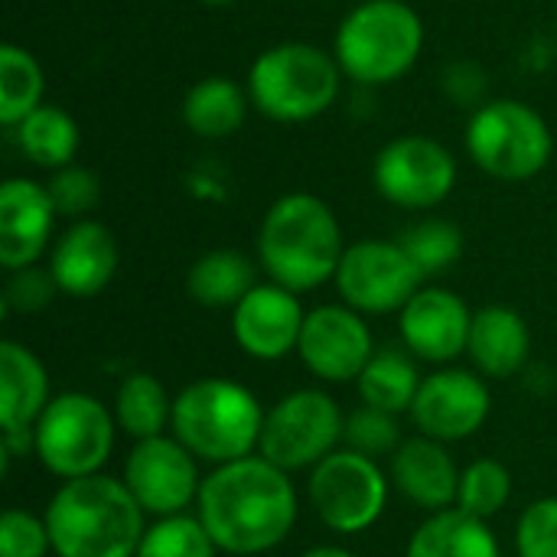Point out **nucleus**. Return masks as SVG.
Wrapping results in <instances>:
<instances>
[{
  "label": "nucleus",
  "instance_id": "obj_27",
  "mask_svg": "<svg viewBox=\"0 0 557 557\" xmlns=\"http://www.w3.org/2000/svg\"><path fill=\"white\" fill-rule=\"evenodd\" d=\"M16 144L20 150L46 170H62L72 166L82 134L78 124L69 111L55 108V104H39L29 117H23L16 127Z\"/></svg>",
  "mask_w": 557,
  "mask_h": 557
},
{
  "label": "nucleus",
  "instance_id": "obj_20",
  "mask_svg": "<svg viewBox=\"0 0 557 557\" xmlns=\"http://www.w3.org/2000/svg\"><path fill=\"white\" fill-rule=\"evenodd\" d=\"M392 483L408 503L428 509L431 516L444 509H457L460 470L454 467L441 441H431L424 434L405 441L392 454Z\"/></svg>",
  "mask_w": 557,
  "mask_h": 557
},
{
  "label": "nucleus",
  "instance_id": "obj_7",
  "mask_svg": "<svg viewBox=\"0 0 557 557\" xmlns=\"http://www.w3.org/2000/svg\"><path fill=\"white\" fill-rule=\"evenodd\" d=\"M114 428L117 421L98 398L65 392L55 395L33 424V454L62 480L95 476L111 457Z\"/></svg>",
  "mask_w": 557,
  "mask_h": 557
},
{
  "label": "nucleus",
  "instance_id": "obj_25",
  "mask_svg": "<svg viewBox=\"0 0 557 557\" xmlns=\"http://www.w3.org/2000/svg\"><path fill=\"white\" fill-rule=\"evenodd\" d=\"M255 287H258L255 264L242 251H232V248L202 255L186 274L189 297L199 307H212V310H222V307L235 310Z\"/></svg>",
  "mask_w": 557,
  "mask_h": 557
},
{
  "label": "nucleus",
  "instance_id": "obj_18",
  "mask_svg": "<svg viewBox=\"0 0 557 557\" xmlns=\"http://www.w3.org/2000/svg\"><path fill=\"white\" fill-rule=\"evenodd\" d=\"M55 206L49 189L33 180H7L0 186V264L7 271L33 268L52 238Z\"/></svg>",
  "mask_w": 557,
  "mask_h": 557
},
{
  "label": "nucleus",
  "instance_id": "obj_39",
  "mask_svg": "<svg viewBox=\"0 0 557 557\" xmlns=\"http://www.w3.org/2000/svg\"><path fill=\"white\" fill-rule=\"evenodd\" d=\"M206 7H232V3H242V0H199Z\"/></svg>",
  "mask_w": 557,
  "mask_h": 557
},
{
  "label": "nucleus",
  "instance_id": "obj_21",
  "mask_svg": "<svg viewBox=\"0 0 557 557\" xmlns=\"http://www.w3.org/2000/svg\"><path fill=\"white\" fill-rule=\"evenodd\" d=\"M532 336L525 320L509 307H483L470 326V359L490 379H512L525 369Z\"/></svg>",
  "mask_w": 557,
  "mask_h": 557
},
{
  "label": "nucleus",
  "instance_id": "obj_9",
  "mask_svg": "<svg viewBox=\"0 0 557 557\" xmlns=\"http://www.w3.org/2000/svg\"><path fill=\"white\" fill-rule=\"evenodd\" d=\"M346 434V418L339 405L317 388H300L284 395L268 414L261 431V457L290 470H307L336 454L339 437Z\"/></svg>",
  "mask_w": 557,
  "mask_h": 557
},
{
  "label": "nucleus",
  "instance_id": "obj_3",
  "mask_svg": "<svg viewBox=\"0 0 557 557\" xmlns=\"http://www.w3.org/2000/svg\"><path fill=\"white\" fill-rule=\"evenodd\" d=\"M258 255L274 284L304 294L336 277L346 255L343 228L320 196L287 193L261 222Z\"/></svg>",
  "mask_w": 557,
  "mask_h": 557
},
{
  "label": "nucleus",
  "instance_id": "obj_29",
  "mask_svg": "<svg viewBox=\"0 0 557 557\" xmlns=\"http://www.w3.org/2000/svg\"><path fill=\"white\" fill-rule=\"evenodd\" d=\"M42 69L16 42L0 46V124L16 127L23 117H29L42 104Z\"/></svg>",
  "mask_w": 557,
  "mask_h": 557
},
{
  "label": "nucleus",
  "instance_id": "obj_35",
  "mask_svg": "<svg viewBox=\"0 0 557 557\" xmlns=\"http://www.w3.org/2000/svg\"><path fill=\"white\" fill-rule=\"evenodd\" d=\"M52 552L46 519L33 512L10 509L0 519V557H46Z\"/></svg>",
  "mask_w": 557,
  "mask_h": 557
},
{
  "label": "nucleus",
  "instance_id": "obj_36",
  "mask_svg": "<svg viewBox=\"0 0 557 557\" xmlns=\"http://www.w3.org/2000/svg\"><path fill=\"white\" fill-rule=\"evenodd\" d=\"M519 557H557V499H535L516 525Z\"/></svg>",
  "mask_w": 557,
  "mask_h": 557
},
{
  "label": "nucleus",
  "instance_id": "obj_2",
  "mask_svg": "<svg viewBox=\"0 0 557 557\" xmlns=\"http://www.w3.org/2000/svg\"><path fill=\"white\" fill-rule=\"evenodd\" d=\"M144 516L124 480L95 473L65 480L42 519L55 557H137Z\"/></svg>",
  "mask_w": 557,
  "mask_h": 557
},
{
  "label": "nucleus",
  "instance_id": "obj_23",
  "mask_svg": "<svg viewBox=\"0 0 557 557\" xmlns=\"http://www.w3.org/2000/svg\"><path fill=\"white\" fill-rule=\"evenodd\" d=\"M405 557H499V542L483 519L444 509L411 535Z\"/></svg>",
  "mask_w": 557,
  "mask_h": 557
},
{
  "label": "nucleus",
  "instance_id": "obj_11",
  "mask_svg": "<svg viewBox=\"0 0 557 557\" xmlns=\"http://www.w3.org/2000/svg\"><path fill=\"white\" fill-rule=\"evenodd\" d=\"M333 281L346 307L359 313H401L421 290L424 274L398 242L369 238L346 248Z\"/></svg>",
  "mask_w": 557,
  "mask_h": 557
},
{
  "label": "nucleus",
  "instance_id": "obj_38",
  "mask_svg": "<svg viewBox=\"0 0 557 557\" xmlns=\"http://www.w3.org/2000/svg\"><path fill=\"white\" fill-rule=\"evenodd\" d=\"M300 557H356V555H352V552H346V548H336V545H320V548L304 552Z\"/></svg>",
  "mask_w": 557,
  "mask_h": 557
},
{
  "label": "nucleus",
  "instance_id": "obj_26",
  "mask_svg": "<svg viewBox=\"0 0 557 557\" xmlns=\"http://www.w3.org/2000/svg\"><path fill=\"white\" fill-rule=\"evenodd\" d=\"M421 372L411 352L385 346L375 349V356L369 359V366L362 369V375L356 379L359 395L369 408L388 411V414H401L411 411L418 388H421Z\"/></svg>",
  "mask_w": 557,
  "mask_h": 557
},
{
  "label": "nucleus",
  "instance_id": "obj_10",
  "mask_svg": "<svg viewBox=\"0 0 557 557\" xmlns=\"http://www.w3.org/2000/svg\"><path fill=\"white\" fill-rule=\"evenodd\" d=\"M310 503L326 529L339 535H359L382 519L388 480L375 460L356 450H336L313 467Z\"/></svg>",
  "mask_w": 557,
  "mask_h": 557
},
{
  "label": "nucleus",
  "instance_id": "obj_12",
  "mask_svg": "<svg viewBox=\"0 0 557 557\" xmlns=\"http://www.w3.org/2000/svg\"><path fill=\"white\" fill-rule=\"evenodd\" d=\"M457 183V160L431 137H398L375 157V189L401 209H434Z\"/></svg>",
  "mask_w": 557,
  "mask_h": 557
},
{
  "label": "nucleus",
  "instance_id": "obj_28",
  "mask_svg": "<svg viewBox=\"0 0 557 557\" xmlns=\"http://www.w3.org/2000/svg\"><path fill=\"white\" fill-rule=\"evenodd\" d=\"M114 421L117 428L134 437V441H150L160 437L163 428L173 421V401L166 395V388L147 375V372H134L121 382L117 398H114Z\"/></svg>",
  "mask_w": 557,
  "mask_h": 557
},
{
  "label": "nucleus",
  "instance_id": "obj_15",
  "mask_svg": "<svg viewBox=\"0 0 557 557\" xmlns=\"http://www.w3.org/2000/svg\"><path fill=\"white\" fill-rule=\"evenodd\" d=\"M490 408V388L480 375H470L463 369H444L424 375L408 414L414 418L424 437L450 444L476 434L486 424Z\"/></svg>",
  "mask_w": 557,
  "mask_h": 557
},
{
  "label": "nucleus",
  "instance_id": "obj_13",
  "mask_svg": "<svg viewBox=\"0 0 557 557\" xmlns=\"http://www.w3.org/2000/svg\"><path fill=\"white\" fill-rule=\"evenodd\" d=\"M124 486L140 503L147 516L166 519L183 516L189 503L199 499V470L196 457L176 437H150L137 441L124 463Z\"/></svg>",
  "mask_w": 557,
  "mask_h": 557
},
{
  "label": "nucleus",
  "instance_id": "obj_5",
  "mask_svg": "<svg viewBox=\"0 0 557 557\" xmlns=\"http://www.w3.org/2000/svg\"><path fill=\"white\" fill-rule=\"evenodd\" d=\"M424 49V23L405 0H366L336 29V62L362 85H388L411 72Z\"/></svg>",
  "mask_w": 557,
  "mask_h": 557
},
{
  "label": "nucleus",
  "instance_id": "obj_31",
  "mask_svg": "<svg viewBox=\"0 0 557 557\" xmlns=\"http://www.w3.org/2000/svg\"><path fill=\"white\" fill-rule=\"evenodd\" d=\"M512 496V476L499 460H473L467 470H460V493L457 509L476 519H493L506 509Z\"/></svg>",
  "mask_w": 557,
  "mask_h": 557
},
{
  "label": "nucleus",
  "instance_id": "obj_24",
  "mask_svg": "<svg viewBox=\"0 0 557 557\" xmlns=\"http://www.w3.org/2000/svg\"><path fill=\"white\" fill-rule=\"evenodd\" d=\"M245 111H248L245 91L222 75H209L196 82L183 98V121L202 140L232 137L245 124Z\"/></svg>",
  "mask_w": 557,
  "mask_h": 557
},
{
  "label": "nucleus",
  "instance_id": "obj_8",
  "mask_svg": "<svg viewBox=\"0 0 557 557\" xmlns=\"http://www.w3.org/2000/svg\"><path fill=\"white\" fill-rule=\"evenodd\" d=\"M467 150L483 173L506 183H522L548 166L555 137L535 108L512 98H496L470 117Z\"/></svg>",
  "mask_w": 557,
  "mask_h": 557
},
{
  "label": "nucleus",
  "instance_id": "obj_19",
  "mask_svg": "<svg viewBox=\"0 0 557 557\" xmlns=\"http://www.w3.org/2000/svg\"><path fill=\"white\" fill-rule=\"evenodd\" d=\"M49 271L62 294L95 297L117 274V242L101 222H72L52 248Z\"/></svg>",
  "mask_w": 557,
  "mask_h": 557
},
{
  "label": "nucleus",
  "instance_id": "obj_30",
  "mask_svg": "<svg viewBox=\"0 0 557 557\" xmlns=\"http://www.w3.org/2000/svg\"><path fill=\"white\" fill-rule=\"evenodd\" d=\"M398 245L408 251V258L418 264V271L424 277L444 274L463 255V235H460V228L454 222H444V219H428V222L411 225L398 238Z\"/></svg>",
  "mask_w": 557,
  "mask_h": 557
},
{
  "label": "nucleus",
  "instance_id": "obj_6",
  "mask_svg": "<svg viewBox=\"0 0 557 557\" xmlns=\"http://www.w3.org/2000/svg\"><path fill=\"white\" fill-rule=\"evenodd\" d=\"M339 62L310 42H277L248 72V98L281 124H304L333 108L339 95Z\"/></svg>",
  "mask_w": 557,
  "mask_h": 557
},
{
  "label": "nucleus",
  "instance_id": "obj_33",
  "mask_svg": "<svg viewBox=\"0 0 557 557\" xmlns=\"http://www.w3.org/2000/svg\"><path fill=\"white\" fill-rule=\"evenodd\" d=\"M343 441L349 444V450L369 457V460H379V457H388L401 447V431H398V421L395 414L388 411H379V408H359L356 414L346 418V434Z\"/></svg>",
  "mask_w": 557,
  "mask_h": 557
},
{
  "label": "nucleus",
  "instance_id": "obj_22",
  "mask_svg": "<svg viewBox=\"0 0 557 557\" xmlns=\"http://www.w3.org/2000/svg\"><path fill=\"white\" fill-rule=\"evenodd\" d=\"M49 375L42 362L20 343H0V424L3 434L26 431L49 405Z\"/></svg>",
  "mask_w": 557,
  "mask_h": 557
},
{
  "label": "nucleus",
  "instance_id": "obj_1",
  "mask_svg": "<svg viewBox=\"0 0 557 557\" xmlns=\"http://www.w3.org/2000/svg\"><path fill=\"white\" fill-rule=\"evenodd\" d=\"M196 516L219 552L264 555L290 535L297 522V490L271 460L245 457L215 467L202 480Z\"/></svg>",
  "mask_w": 557,
  "mask_h": 557
},
{
  "label": "nucleus",
  "instance_id": "obj_37",
  "mask_svg": "<svg viewBox=\"0 0 557 557\" xmlns=\"http://www.w3.org/2000/svg\"><path fill=\"white\" fill-rule=\"evenodd\" d=\"M59 284L52 277V271L46 268H20V271H10V281L3 287V310L10 313H36L42 307L52 304Z\"/></svg>",
  "mask_w": 557,
  "mask_h": 557
},
{
  "label": "nucleus",
  "instance_id": "obj_17",
  "mask_svg": "<svg viewBox=\"0 0 557 557\" xmlns=\"http://www.w3.org/2000/svg\"><path fill=\"white\" fill-rule=\"evenodd\" d=\"M401 339L414 359L454 362L470 346L473 317L447 287H421L401 310Z\"/></svg>",
  "mask_w": 557,
  "mask_h": 557
},
{
  "label": "nucleus",
  "instance_id": "obj_14",
  "mask_svg": "<svg viewBox=\"0 0 557 557\" xmlns=\"http://www.w3.org/2000/svg\"><path fill=\"white\" fill-rule=\"evenodd\" d=\"M297 352L323 382H356L375 356V343L359 310L326 304L307 313Z\"/></svg>",
  "mask_w": 557,
  "mask_h": 557
},
{
  "label": "nucleus",
  "instance_id": "obj_4",
  "mask_svg": "<svg viewBox=\"0 0 557 557\" xmlns=\"http://www.w3.org/2000/svg\"><path fill=\"white\" fill-rule=\"evenodd\" d=\"M173 437L206 463H235L261 447L264 411L232 379H199L173 398Z\"/></svg>",
  "mask_w": 557,
  "mask_h": 557
},
{
  "label": "nucleus",
  "instance_id": "obj_32",
  "mask_svg": "<svg viewBox=\"0 0 557 557\" xmlns=\"http://www.w3.org/2000/svg\"><path fill=\"white\" fill-rule=\"evenodd\" d=\"M215 542L209 539L199 516H166L157 519L137 548V557H215Z\"/></svg>",
  "mask_w": 557,
  "mask_h": 557
},
{
  "label": "nucleus",
  "instance_id": "obj_34",
  "mask_svg": "<svg viewBox=\"0 0 557 557\" xmlns=\"http://www.w3.org/2000/svg\"><path fill=\"white\" fill-rule=\"evenodd\" d=\"M49 199L55 206L59 215H69L75 222H82V215H88L98 202H101V183L91 170L85 166H62L55 170V176L46 183Z\"/></svg>",
  "mask_w": 557,
  "mask_h": 557
},
{
  "label": "nucleus",
  "instance_id": "obj_16",
  "mask_svg": "<svg viewBox=\"0 0 557 557\" xmlns=\"http://www.w3.org/2000/svg\"><path fill=\"white\" fill-rule=\"evenodd\" d=\"M304 320L307 313L297 294L271 281V284H258L235 307L232 333H235V343L245 349V356L261 359V362H277L297 349Z\"/></svg>",
  "mask_w": 557,
  "mask_h": 557
}]
</instances>
